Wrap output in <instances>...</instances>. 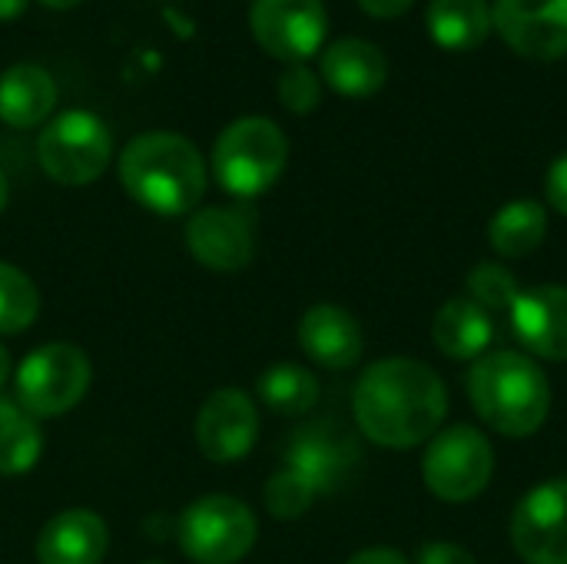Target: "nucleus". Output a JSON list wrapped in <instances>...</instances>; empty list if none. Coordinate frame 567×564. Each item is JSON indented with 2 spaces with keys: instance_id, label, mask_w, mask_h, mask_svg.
I'll return each mask as SVG.
<instances>
[{
  "instance_id": "f257e3e1",
  "label": "nucleus",
  "mask_w": 567,
  "mask_h": 564,
  "mask_svg": "<svg viewBox=\"0 0 567 564\" xmlns=\"http://www.w3.org/2000/svg\"><path fill=\"white\" fill-rule=\"evenodd\" d=\"M352 412L365 439L382 449H415L429 442L449 416V389L419 359H379L355 386Z\"/></svg>"
},
{
  "instance_id": "f03ea898",
  "label": "nucleus",
  "mask_w": 567,
  "mask_h": 564,
  "mask_svg": "<svg viewBox=\"0 0 567 564\" xmlns=\"http://www.w3.org/2000/svg\"><path fill=\"white\" fill-rule=\"evenodd\" d=\"M206 160L179 133H140L120 156L123 189L156 216H183L206 193Z\"/></svg>"
},
{
  "instance_id": "7ed1b4c3",
  "label": "nucleus",
  "mask_w": 567,
  "mask_h": 564,
  "mask_svg": "<svg viewBox=\"0 0 567 564\" xmlns=\"http://www.w3.org/2000/svg\"><path fill=\"white\" fill-rule=\"evenodd\" d=\"M468 399L478 419L508 439L535 435L551 412V386L525 352H485L468 372Z\"/></svg>"
},
{
  "instance_id": "20e7f679",
  "label": "nucleus",
  "mask_w": 567,
  "mask_h": 564,
  "mask_svg": "<svg viewBox=\"0 0 567 564\" xmlns=\"http://www.w3.org/2000/svg\"><path fill=\"white\" fill-rule=\"evenodd\" d=\"M289 140L266 116H243L229 123L213 146L216 183L239 199L266 193L286 170Z\"/></svg>"
},
{
  "instance_id": "39448f33",
  "label": "nucleus",
  "mask_w": 567,
  "mask_h": 564,
  "mask_svg": "<svg viewBox=\"0 0 567 564\" xmlns=\"http://www.w3.org/2000/svg\"><path fill=\"white\" fill-rule=\"evenodd\" d=\"M90 359L80 346L50 342L33 349L13 376L17 406L30 419H53L80 406L90 389Z\"/></svg>"
},
{
  "instance_id": "423d86ee",
  "label": "nucleus",
  "mask_w": 567,
  "mask_h": 564,
  "mask_svg": "<svg viewBox=\"0 0 567 564\" xmlns=\"http://www.w3.org/2000/svg\"><path fill=\"white\" fill-rule=\"evenodd\" d=\"M256 535V515L229 495L196 499L176 522L179 548L196 564H239L252 552Z\"/></svg>"
},
{
  "instance_id": "0eeeda50",
  "label": "nucleus",
  "mask_w": 567,
  "mask_h": 564,
  "mask_svg": "<svg viewBox=\"0 0 567 564\" xmlns=\"http://www.w3.org/2000/svg\"><path fill=\"white\" fill-rule=\"evenodd\" d=\"M113 136L106 123L90 110H66L43 126L37 140V160L53 183L86 186L96 183L110 163Z\"/></svg>"
},
{
  "instance_id": "6e6552de",
  "label": "nucleus",
  "mask_w": 567,
  "mask_h": 564,
  "mask_svg": "<svg viewBox=\"0 0 567 564\" xmlns=\"http://www.w3.org/2000/svg\"><path fill=\"white\" fill-rule=\"evenodd\" d=\"M492 475H495V452L478 429L452 425L429 439L422 459V479L435 499L449 505L472 502L488 489Z\"/></svg>"
},
{
  "instance_id": "1a4fd4ad",
  "label": "nucleus",
  "mask_w": 567,
  "mask_h": 564,
  "mask_svg": "<svg viewBox=\"0 0 567 564\" xmlns=\"http://www.w3.org/2000/svg\"><path fill=\"white\" fill-rule=\"evenodd\" d=\"M249 27L269 57L306 63L326 43L329 20L322 0H252Z\"/></svg>"
},
{
  "instance_id": "9d476101",
  "label": "nucleus",
  "mask_w": 567,
  "mask_h": 564,
  "mask_svg": "<svg viewBox=\"0 0 567 564\" xmlns=\"http://www.w3.org/2000/svg\"><path fill=\"white\" fill-rule=\"evenodd\" d=\"M512 545L528 564H567V479L542 482L518 502Z\"/></svg>"
},
{
  "instance_id": "9b49d317",
  "label": "nucleus",
  "mask_w": 567,
  "mask_h": 564,
  "mask_svg": "<svg viewBox=\"0 0 567 564\" xmlns=\"http://www.w3.org/2000/svg\"><path fill=\"white\" fill-rule=\"evenodd\" d=\"M492 23L528 60L567 57V0H495Z\"/></svg>"
},
{
  "instance_id": "f8f14e48",
  "label": "nucleus",
  "mask_w": 567,
  "mask_h": 564,
  "mask_svg": "<svg viewBox=\"0 0 567 564\" xmlns=\"http://www.w3.org/2000/svg\"><path fill=\"white\" fill-rule=\"evenodd\" d=\"M259 439V412L256 402L239 389L213 392L196 419V442L209 462L229 465L243 462Z\"/></svg>"
},
{
  "instance_id": "ddd939ff",
  "label": "nucleus",
  "mask_w": 567,
  "mask_h": 564,
  "mask_svg": "<svg viewBox=\"0 0 567 564\" xmlns=\"http://www.w3.org/2000/svg\"><path fill=\"white\" fill-rule=\"evenodd\" d=\"M186 246L206 269L216 273H239L249 266L256 249L252 216L233 206H209L189 216L186 223Z\"/></svg>"
},
{
  "instance_id": "4468645a",
  "label": "nucleus",
  "mask_w": 567,
  "mask_h": 564,
  "mask_svg": "<svg viewBox=\"0 0 567 564\" xmlns=\"http://www.w3.org/2000/svg\"><path fill=\"white\" fill-rule=\"evenodd\" d=\"M508 316L528 352L548 362H567V286L522 289Z\"/></svg>"
},
{
  "instance_id": "2eb2a0df",
  "label": "nucleus",
  "mask_w": 567,
  "mask_h": 564,
  "mask_svg": "<svg viewBox=\"0 0 567 564\" xmlns=\"http://www.w3.org/2000/svg\"><path fill=\"white\" fill-rule=\"evenodd\" d=\"M355 459H359V449L352 445V439L326 422L306 425L302 432L289 439V449H286V469L299 472L316 489V495L336 492L352 475Z\"/></svg>"
},
{
  "instance_id": "dca6fc26",
  "label": "nucleus",
  "mask_w": 567,
  "mask_h": 564,
  "mask_svg": "<svg viewBox=\"0 0 567 564\" xmlns=\"http://www.w3.org/2000/svg\"><path fill=\"white\" fill-rule=\"evenodd\" d=\"M299 346L322 369H352L362 359V326L342 306L319 302L299 319Z\"/></svg>"
},
{
  "instance_id": "f3484780",
  "label": "nucleus",
  "mask_w": 567,
  "mask_h": 564,
  "mask_svg": "<svg viewBox=\"0 0 567 564\" xmlns=\"http://www.w3.org/2000/svg\"><path fill=\"white\" fill-rule=\"evenodd\" d=\"M110 548L106 522L86 509H66L53 515L37 539L40 564H100Z\"/></svg>"
},
{
  "instance_id": "a211bd4d",
  "label": "nucleus",
  "mask_w": 567,
  "mask_h": 564,
  "mask_svg": "<svg viewBox=\"0 0 567 564\" xmlns=\"http://www.w3.org/2000/svg\"><path fill=\"white\" fill-rule=\"evenodd\" d=\"M322 80L346 100H365L385 86L389 60L375 43L362 37H342L322 50Z\"/></svg>"
},
{
  "instance_id": "6ab92c4d",
  "label": "nucleus",
  "mask_w": 567,
  "mask_h": 564,
  "mask_svg": "<svg viewBox=\"0 0 567 564\" xmlns=\"http://www.w3.org/2000/svg\"><path fill=\"white\" fill-rule=\"evenodd\" d=\"M432 339L442 356H449L455 362H478L495 339L492 312H485L468 296H455L435 312Z\"/></svg>"
},
{
  "instance_id": "aec40b11",
  "label": "nucleus",
  "mask_w": 567,
  "mask_h": 564,
  "mask_svg": "<svg viewBox=\"0 0 567 564\" xmlns=\"http://www.w3.org/2000/svg\"><path fill=\"white\" fill-rule=\"evenodd\" d=\"M56 106V83L40 63H13L0 73V120L13 130L43 123Z\"/></svg>"
},
{
  "instance_id": "412c9836",
  "label": "nucleus",
  "mask_w": 567,
  "mask_h": 564,
  "mask_svg": "<svg viewBox=\"0 0 567 564\" xmlns=\"http://www.w3.org/2000/svg\"><path fill=\"white\" fill-rule=\"evenodd\" d=\"M429 33L442 50H478L492 33V3L488 0H432L425 13Z\"/></svg>"
},
{
  "instance_id": "4be33fe9",
  "label": "nucleus",
  "mask_w": 567,
  "mask_h": 564,
  "mask_svg": "<svg viewBox=\"0 0 567 564\" xmlns=\"http://www.w3.org/2000/svg\"><path fill=\"white\" fill-rule=\"evenodd\" d=\"M548 236V209L538 199H512L488 223V243L505 259L532 256Z\"/></svg>"
},
{
  "instance_id": "5701e85b",
  "label": "nucleus",
  "mask_w": 567,
  "mask_h": 564,
  "mask_svg": "<svg viewBox=\"0 0 567 564\" xmlns=\"http://www.w3.org/2000/svg\"><path fill=\"white\" fill-rule=\"evenodd\" d=\"M256 396L259 402H266V409H272L276 416H306L316 402H319V379L292 362H279L272 369H266L256 382Z\"/></svg>"
},
{
  "instance_id": "b1692460",
  "label": "nucleus",
  "mask_w": 567,
  "mask_h": 564,
  "mask_svg": "<svg viewBox=\"0 0 567 564\" xmlns=\"http://www.w3.org/2000/svg\"><path fill=\"white\" fill-rule=\"evenodd\" d=\"M40 312V293L27 273L0 263V336H17L33 326Z\"/></svg>"
},
{
  "instance_id": "393cba45",
  "label": "nucleus",
  "mask_w": 567,
  "mask_h": 564,
  "mask_svg": "<svg viewBox=\"0 0 567 564\" xmlns=\"http://www.w3.org/2000/svg\"><path fill=\"white\" fill-rule=\"evenodd\" d=\"M43 452V432L37 419L27 412H17L0 425V475H23L40 462Z\"/></svg>"
},
{
  "instance_id": "a878e982",
  "label": "nucleus",
  "mask_w": 567,
  "mask_h": 564,
  "mask_svg": "<svg viewBox=\"0 0 567 564\" xmlns=\"http://www.w3.org/2000/svg\"><path fill=\"white\" fill-rule=\"evenodd\" d=\"M468 299L478 302L485 312H508L512 302L518 299L522 286L518 279L512 276L508 266L502 263H478L472 273H468Z\"/></svg>"
},
{
  "instance_id": "bb28decb",
  "label": "nucleus",
  "mask_w": 567,
  "mask_h": 564,
  "mask_svg": "<svg viewBox=\"0 0 567 564\" xmlns=\"http://www.w3.org/2000/svg\"><path fill=\"white\" fill-rule=\"evenodd\" d=\"M262 499H266V509H269V515H272V519H279V522H292V519L306 515L319 495H316V489H312L299 472H292V469H286V465H282V469L266 482Z\"/></svg>"
},
{
  "instance_id": "cd10ccee",
  "label": "nucleus",
  "mask_w": 567,
  "mask_h": 564,
  "mask_svg": "<svg viewBox=\"0 0 567 564\" xmlns=\"http://www.w3.org/2000/svg\"><path fill=\"white\" fill-rule=\"evenodd\" d=\"M279 100L289 113H312L322 100V83L306 63H289L279 76Z\"/></svg>"
},
{
  "instance_id": "c85d7f7f",
  "label": "nucleus",
  "mask_w": 567,
  "mask_h": 564,
  "mask_svg": "<svg viewBox=\"0 0 567 564\" xmlns=\"http://www.w3.org/2000/svg\"><path fill=\"white\" fill-rule=\"evenodd\" d=\"M415 564H478L472 552H465L462 545H452V542H429L419 548V558Z\"/></svg>"
},
{
  "instance_id": "c756f323",
  "label": "nucleus",
  "mask_w": 567,
  "mask_h": 564,
  "mask_svg": "<svg viewBox=\"0 0 567 564\" xmlns=\"http://www.w3.org/2000/svg\"><path fill=\"white\" fill-rule=\"evenodd\" d=\"M545 196H548V203H551L561 216H567V153H561V156L548 166Z\"/></svg>"
},
{
  "instance_id": "7c9ffc66",
  "label": "nucleus",
  "mask_w": 567,
  "mask_h": 564,
  "mask_svg": "<svg viewBox=\"0 0 567 564\" xmlns=\"http://www.w3.org/2000/svg\"><path fill=\"white\" fill-rule=\"evenodd\" d=\"M415 0H359V7L369 13V17H379V20H395L402 17L405 10H412Z\"/></svg>"
},
{
  "instance_id": "2f4dec72",
  "label": "nucleus",
  "mask_w": 567,
  "mask_h": 564,
  "mask_svg": "<svg viewBox=\"0 0 567 564\" xmlns=\"http://www.w3.org/2000/svg\"><path fill=\"white\" fill-rule=\"evenodd\" d=\"M346 564H412L402 552L395 548H365L359 555H352Z\"/></svg>"
},
{
  "instance_id": "473e14b6",
  "label": "nucleus",
  "mask_w": 567,
  "mask_h": 564,
  "mask_svg": "<svg viewBox=\"0 0 567 564\" xmlns=\"http://www.w3.org/2000/svg\"><path fill=\"white\" fill-rule=\"evenodd\" d=\"M23 10H27V0H0V20H3V23L17 20Z\"/></svg>"
},
{
  "instance_id": "72a5a7b5",
  "label": "nucleus",
  "mask_w": 567,
  "mask_h": 564,
  "mask_svg": "<svg viewBox=\"0 0 567 564\" xmlns=\"http://www.w3.org/2000/svg\"><path fill=\"white\" fill-rule=\"evenodd\" d=\"M7 379H10V356H7V349L0 346V392H3V386H7Z\"/></svg>"
},
{
  "instance_id": "f704fd0d",
  "label": "nucleus",
  "mask_w": 567,
  "mask_h": 564,
  "mask_svg": "<svg viewBox=\"0 0 567 564\" xmlns=\"http://www.w3.org/2000/svg\"><path fill=\"white\" fill-rule=\"evenodd\" d=\"M43 7H53V10H66V7H76V3H83V0H40Z\"/></svg>"
},
{
  "instance_id": "c9c22d12",
  "label": "nucleus",
  "mask_w": 567,
  "mask_h": 564,
  "mask_svg": "<svg viewBox=\"0 0 567 564\" xmlns=\"http://www.w3.org/2000/svg\"><path fill=\"white\" fill-rule=\"evenodd\" d=\"M3 206H7V176L0 170V213H3Z\"/></svg>"
},
{
  "instance_id": "e433bc0d",
  "label": "nucleus",
  "mask_w": 567,
  "mask_h": 564,
  "mask_svg": "<svg viewBox=\"0 0 567 564\" xmlns=\"http://www.w3.org/2000/svg\"><path fill=\"white\" fill-rule=\"evenodd\" d=\"M146 564H163V562H146Z\"/></svg>"
}]
</instances>
